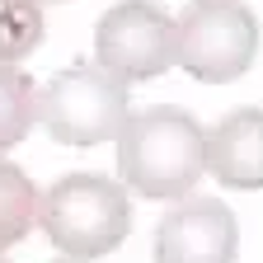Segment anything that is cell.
I'll return each instance as SVG.
<instances>
[{
  "label": "cell",
  "instance_id": "7c38bea8",
  "mask_svg": "<svg viewBox=\"0 0 263 263\" xmlns=\"http://www.w3.org/2000/svg\"><path fill=\"white\" fill-rule=\"evenodd\" d=\"M0 263H10V258H5V254H0Z\"/></svg>",
  "mask_w": 263,
  "mask_h": 263
},
{
  "label": "cell",
  "instance_id": "277c9868",
  "mask_svg": "<svg viewBox=\"0 0 263 263\" xmlns=\"http://www.w3.org/2000/svg\"><path fill=\"white\" fill-rule=\"evenodd\" d=\"M258 57V19L245 0H193L174 19V61L202 85L240 80Z\"/></svg>",
  "mask_w": 263,
  "mask_h": 263
},
{
  "label": "cell",
  "instance_id": "ba28073f",
  "mask_svg": "<svg viewBox=\"0 0 263 263\" xmlns=\"http://www.w3.org/2000/svg\"><path fill=\"white\" fill-rule=\"evenodd\" d=\"M33 226H38V188L19 164L0 160V254L24 245Z\"/></svg>",
  "mask_w": 263,
  "mask_h": 263
},
{
  "label": "cell",
  "instance_id": "8fae6325",
  "mask_svg": "<svg viewBox=\"0 0 263 263\" xmlns=\"http://www.w3.org/2000/svg\"><path fill=\"white\" fill-rule=\"evenodd\" d=\"M52 263H80V258H52Z\"/></svg>",
  "mask_w": 263,
  "mask_h": 263
},
{
  "label": "cell",
  "instance_id": "6da1fadb",
  "mask_svg": "<svg viewBox=\"0 0 263 263\" xmlns=\"http://www.w3.org/2000/svg\"><path fill=\"white\" fill-rule=\"evenodd\" d=\"M118 170L132 193L151 202H179L207 174V132L174 104L141 108L118 132Z\"/></svg>",
  "mask_w": 263,
  "mask_h": 263
},
{
  "label": "cell",
  "instance_id": "9c48e42d",
  "mask_svg": "<svg viewBox=\"0 0 263 263\" xmlns=\"http://www.w3.org/2000/svg\"><path fill=\"white\" fill-rule=\"evenodd\" d=\"M38 122V85L24 66H0V151H10Z\"/></svg>",
  "mask_w": 263,
  "mask_h": 263
},
{
  "label": "cell",
  "instance_id": "5b68a950",
  "mask_svg": "<svg viewBox=\"0 0 263 263\" xmlns=\"http://www.w3.org/2000/svg\"><path fill=\"white\" fill-rule=\"evenodd\" d=\"M94 57L122 85L164 76L174 66V14L155 0H118L94 28Z\"/></svg>",
  "mask_w": 263,
  "mask_h": 263
},
{
  "label": "cell",
  "instance_id": "52a82bcc",
  "mask_svg": "<svg viewBox=\"0 0 263 263\" xmlns=\"http://www.w3.org/2000/svg\"><path fill=\"white\" fill-rule=\"evenodd\" d=\"M207 170L221 188H263V108H235L207 132Z\"/></svg>",
  "mask_w": 263,
  "mask_h": 263
},
{
  "label": "cell",
  "instance_id": "7a4b0ae2",
  "mask_svg": "<svg viewBox=\"0 0 263 263\" xmlns=\"http://www.w3.org/2000/svg\"><path fill=\"white\" fill-rule=\"evenodd\" d=\"M38 226L66 258H104L132 235L127 188L104 174H66L38 193Z\"/></svg>",
  "mask_w": 263,
  "mask_h": 263
},
{
  "label": "cell",
  "instance_id": "8992f818",
  "mask_svg": "<svg viewBox=\"0 0 263 263\" xmlns=\"http://www.w3.org/2000/svg\"><path fill=\"white\" fill-rule=\"evenodd\" d=\"M240 221L221 197H183L155 226V263H235Z\"/></svg>",
  "mask_w": 263,
  "mask_h": 263
},
{
  "label": "cell",
  "instance_id": "4fadbf2b",
  "mask_svg": "<svg viewBox=\"0 0 263 263\" xmlns=\"http://www.w3.org/2000/svg\"><path fill=\"white\" fill-rule=\"evenodd\" d=\"M38 5H43V0H38Z\"/></svg>",
  "mask_w": 263,
  "mask_h": 263
},
{
  "label": "cell",
  "instance_id": "3957f363",
  "mask_svg": "<svg viewBox=\"0 0 263 263\" xmlns=\"http://www.w3.org/2000/svg\"><path fill=\"white\" fill-rule=\"evenodd\" d=\"M127 118H132V94L99 61H76L38 89V122L61 146L118 141Z\"/></svg>",
  "mask_w": 263,
  "mask_h": 263
},
{
  "label": "cell",
  "instance_id": "30bf717a",
  "mask_svg": "<svg viewBox=\"0 0 263 263\" xmlns=\"http://www.w3.org/2000/svg\"><path fill=\"white\" fill-rule=\"evenodd\" d=\"M43 43V5L38 0H0V66H19Z\"/></svg>",
  "mask_w": 263,
  "mask_h": 263
}]
</instances>
